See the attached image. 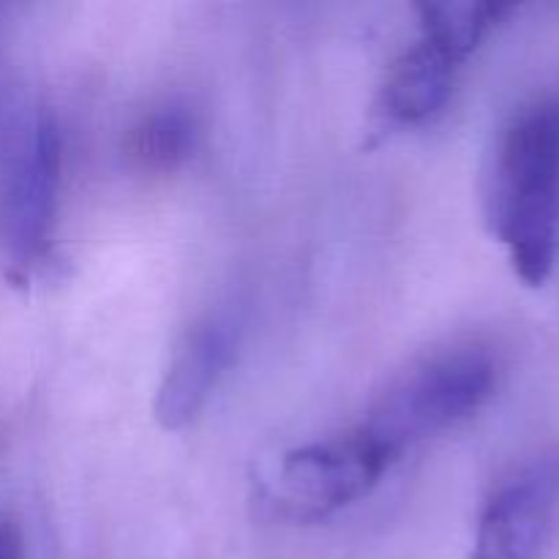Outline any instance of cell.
I'll use <instances>...</instances> for the list:
<instances>
[{
    "label": "cell",
    "instance_id": "obj_1",
    "mask_svg": "<svg viewBox=\"0 0 559 559\" xmlns=\"http://www.w3.org/2000/svg\"><path fill=\"white\" fill-rule=\"evenodd\" d=\"M486 216L516 276L540 287L559 254V107L535 104L513 115L497 140L486 186Z\"/></svg>",
    "mask_w": 559,
    "mask_h": 559
},
{
    "label": "cell",
    "instance_id": "obj_2",
    "mask_svg": "<svg viewBox=\"0 0 559 559\" xmlns=\"http://www.w3.org/2000/svg\"><path fill=\"white\" fill-rule=\"evenodd\" d=\"M511 11L513 5L475 0L420 3V36L388 66L374 102L377 123L404 129L440 112L451 98L459 66Z\"/></svg>",
    "mask_w": 559,
    "mask_h": 559
},
{
    "label": "cell",
    "instance_id": "obj_3",
    "mask_svg": "<svg viewBox=\"0 0 559 559\" xmlns=\"http://www.w3.org/2000/svg\"><path fill=\"white\" fill-rule=\"evenodd\" d=\"M495 388L497 364L486 349H448L393 382L358 429L396 462L409 445L478 413Z\"/></svg>",
    "mask_w": 559,
    "mask_h": 559
},
{
    "label": "cell",
    "instance_id": "obj_4",
    "mask_svg": "<svg viewBox=\"0 0 559 559\" xmlns=\"http://www.w3.org/2000/svg\"><path fill=\"white\" fill-rule=\"evenodd\" d=\"M60 134L47 112H27L11 123L0 162V238L22 271L49 249L58 213Z\"/></svg>",
    "mask_w": 559,
    "mask_h": 559
},
{
    "label": "cell",
    "instance_id": "obj_5",
    "mask_svg": "<svg viewBox=\"0 0 559 559\" xmlns=\"http://www.w3.org/2000/svg\"><path fill=\"white\" fill-rule=\"evenodd\" d=\"M391 464L393 459L366 431L353 429L284 453L265 495L282 519L320 522L364 500Z\"/></svg>",
    "mask_w": 559,
    "mask_h": 559
},
{
    "label": "cell",
    "instance_id": "obj_6",
    "mask_svg": "<svg viewBox=\"0 0 559 559\" xmlns=\"http://www.w3.org/2000/svg\"><path fill=\"white\" fill-rule=\"evenodd\" d=\"M243 328V309L238 304H224L202 314L183 333L153 402V418L162 429H183L205 409L222 377L238 358Z\"/></svg>",
    "mask_w": 559,
    "mask_h": 559
},
{
    "label": "cell",
    "instance_id": "obj_7",
    "mask_svg": "<svg viewBox=\"0 0 559 559\" xmlns=\"http://www.w3.org/2000/svg\"><path fill=\"white\" fill-rule=\"evenodd\" d=\"M557 500L555 459H540L508 475L484 506L469 559H540Z\"/></svg>",
    "mask_w": 559,
    "mask_h": 559
},
{
    "label": "cell",
    "instance_id": "obj_8",
    "mask_svg": "<svg viewBox=\"0 0 559 559\" xmlns=\"http://www.w3.org/2000/svg\"><path fill=\"white\" fill-rule=\"evenodd\" d=\"M194 115L178 104L147 112L126 136V153L131 164L153 175H167L183 167L194 153Z\"/></svg>",
    "mask_w": 559,
    "mask_h": 559
},
{
    "label": "cell",
    "instance_id": "obj_9",
    "mask_svg": "<svg viewBox=\"0 0 559 559\" xmlns=\"http://www.w3.org/2000/svg\"><path fill=\"white\" fill-rule=\"evenodd\" d=\"M0 559H25L20 530L9 519H0Z\"/></svg>",
    "mask_w": 559,
    "mask_h": 559
}]
</instances>
